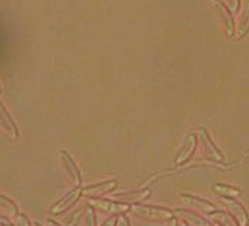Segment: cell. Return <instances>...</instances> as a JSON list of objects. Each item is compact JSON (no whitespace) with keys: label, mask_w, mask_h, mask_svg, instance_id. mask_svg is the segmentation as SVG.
I'll use <instances>...</instances> for the list:
<instances>
[{"label":"cell","mask_w":249,"mask_h":226,"mask_svg":"<svg viewBox=\"0 0 249 226\" xmlns=\"http://www.w3.org/2000/svg\"><path fill=\"white\" fill-rule=\"evenodd\" d=\"M220 201L224 206V208L237 220L239 226H248V220H249L248 213L239 201H236L234 198H226V197L221 198Z\"/></svg>","instance_id":"cell-7"},{"label":"cell","mask_w":249,"mask_h":226,"mask_svg":"<svg viewBox=\"0 0 249 226\" xmlns=\"http://www.w3.org/2000/svg\"><path fill=\"white\" fill-rule=\"evenodd\" d=\"M84 226H97L95 208L92 206H85V211H84Z\"/></svg>","instance_id":"cell-16"},{"label":"cell","mask_w":249,"mask_h":226,"mask_svg":"<svg viewBox=\"0 0 249 226\" xmlns=\"http://www.w3.org/2000/svg\"><path fill=\"white\" fill-rule=\"evenodd\" d=\"M134 214L148 220V222H169L175 217V213L170 208H164V207H156V206H142V204H135L131 207Z\"/></svg>","instance_id":"cell-1"},{"label":"cell","mask_w":249,"mask_h":226,"mask_svg":"<svg viewBox=\"0 0 249 226\" xmlns=\"http://www.w3.org/2000/svg\"><path fill=\"white\" fill-rule=\"evenodd\" d=\"M199 135H201V146L204 147L202 151L204 154L211 159V160H215V162H223V154L218 151V149L214 146V143L211 141L210 135L205 132V130H201L199 131Z\"/></svg>","instance_id":"cell-10"},{"label":"cell","mask_w":249,"mask_h":226,"mask_svg":"<svg viewBox=\"0 0 249 226\" xmlns=\"http://www.w3.org/2000/svg\"><path fill=\"white\" fill-rule=\"evenodd\" d=\"M248 226H249V225H248Z\"/></svg>","instance_id":"cell-25"},{"label":"cell","mask_w":249,"mask_h":226,"mask_svg":"<svg viewBox=\"0 0 249 226\" xmlns=\"http://www.w3.org/2000/svg\"><path fill=\"white\" fill-rule=\"evenodd\" d=\"M178 223H179V222H178V219H175V217H173L172 220H169V225H167V226H178Z\"/></svg>","instance_id":"cell-21"},{"label":"cell","mask_w":249,"mask_h":226,"mask_svg":"<svg viewBox=\"0 0 249 226\" xmlns=\"http://www.w3.org/2000/svg\"><path fill=\"white\" fill-rule=\"evenodd\" d=\"M59 160H60V163H62V166H63L66 175L69 176L71 182H72L75 187H81V184H82L81 172H79V169H78L75 160L72 159V156H71L68 151L60 150V151H59Z\"/></svg>","instance_id":"cell-4"},{"label":"cell","mask_w":249,"mask_h":226,"mask_svg":"<svg viewBox=\"0 0 249 226\" xmlns=\"http://www.w3.org/2000/svg\"><path fill=\"white\" fill-rule=\"evenodd\" d=\"M15 223H17V226H34V225L31 223L30 217H28L25 213H19V214L17 216V219H15Z\"/></svg>","instance_id":"cell-17"},{"label":"cell","mask_w":249,"mask_h":226,"mask_svg":"<svg viewBox=\"0 0 249 226\" xmlns=\"http://www.w3.org/2000/svg\"><path fill=\"white\" fill-rule=\"evenodd\" d=\"M0 130H2L12 141L18 140V137H19L17 122L11 116V113L8 112V109L5 107V104L2 101H0Z\"/></svg>","instance_id":"cell-5"},{"label":"cell","mask_w":249,"mask_h":226,"mask_svg":"<svg viewBox=\"0 0 249 226\" xmlns=\"http://www.w3.org/2000/svg\"><path fill=\"white\" fill-rule=\"evenodd\" d=\"M116 187H117V182L114 179L104 181V182L94 184V185H89V187L82 188V195L87 197V198H100L101 195H106V194L114 191Z\"/></svg>","instance_id":"cell-8"},{"label":"cell","mask_w":249,"mask_h":226,"mask_svg":"<svg viewBox=\"0 0 249 226\" xmlns=\"http://www.w3.org/2000/svg\"><path fill=\"white\" fill-rule=\"evenodd\" d=\"M195 147H196V138H195V135H188L186 141L183 143L182 150L176 156V165H183L185 162H188L191 159V156L194 154Z\"/></svg>","instance_id":"cell-13"},{"label":"cell","mask_w":249,"mask_h":226,"mask_svg":"<svg viewBox=\"0 0 249 226\" xmlns=\"http://www.w3.org/2000/svg\"><path fill=\"white\" fill-rule=\"evenodd\" d=\"M46 226H62V225L57 223V222H54V220H52V219H47L46 220Z\"/></svg>","instance_id":"cell-20"},{"label":"cell","mask_w":249,"mask_h":226,"mask_svg":"<svg viewBox=\"0 0 249 226\" xmlns=\"http://www.w3.org/2000/svg\"><path fill=\"white\" fill-rule=\"evenodd\" d=\"M89 206H92L97 211L107 214V216H122L126 213L131 207L129 204L119 203V201H111V200H104V198H89Z\"/></svg>","instance_id":"cell-2"},{"label":"cell","mask_w":249,"mask_h":226,"mask_svg":"<svg viewBox=\"0 0 249 226\" xmlns=\"http://www.w3.org/2000/svg\"><path fill=\"white\" fill-rule=\"evenodd\" d=\"M151 195V189L145 188V189H140V191H132V192H123V194H117L114 195L116 200L119 203H124V204H129V206H135L140 204L142 201H145L147 198H150Z\"/></svg>","instance_id":"cell-9"},{"label":"cell","mask_w":249,"mask_h":226,"mask_svg":"<svg viewBox=\"0 0 249 226\" xmlns=\"http://www.w3.org/2000/svg\"><path fill=\"white\" fill-rule=\"evenodd\" d=\"M180 220L186 222L189 226H213L207 219H204L201 214L195 213V211H191L188 208H180V210H176L175 213Z\"/></svg>","instance_id":"cell-11"},{"label":"cell","mask_w":249,"mask_h":226,"mask_svg":"<svg viewBox=\"0 0 249 226\" xmlns=\"http://www.w3.org/2000/svg\"><path fill=\"white\" fill-rule=\"evenodd\" d=\"M213 222L218 226H239L237 220L230 214V213H226V211H214L210 214Z\"/></svg>","instance_id":"cell-14"},{"label":"cell","mask_w":249,"mask_h":226,"mask_svg":"<svg viewBox=\"0 0 249 226\" xmlns=\"http://www.w3.org/2000/svg\"><path fill=\"white\" fill-rule=\"evenodd\" d=\"M82 197V188L81 187H75L72 191H69L66 195H63L56 204H53V207L50 208L52 214H62L66 210H69L79 198Z\"/></svg>","instance_id":"cell-6"},{"label":"cell","mask_w":249,"mask_h":226,"mask_svg":"<svg viewBox=\"0 0 249 226\" xmlns=\"http://www.w3.org/2000/svg\"><path fill=\"white\" fill-rule=\"evenodd\" d=\"M19 214L18 206L14 200H11L9 197L0 194V216H5L9 219H17V216Z\"/></svg>","instance_id":"cell-12"},{"label":"cell","mask_w":249,"mask_h":226,"mask_svg":"<svg viewBox=\"0 0 249 226\" xmlns=\"http://www.w3.org/2000/svg\"><path fill=\"white\" fill-rule=\"evenodd\" d=\"M180 203L191 211H195L198 214H211L215 211L213 203L194 197V195H188V194H182L180 195Z\"/></svg>","instance_id":"cell-3"},{"label":"cell","mask_w":249,"mask_h":226,"mask_svg":"<svg viewBox=\"0 0 249 226\" xmlns=\"http://www.w3.org/2000/svg\"><path fill=\"white\" fill-rule=\"evenodd\" d=\"M117 223H119V226H131L129 219H128V217H124V216H122V217L117 220Z\"/></svg>","instance_id":"cell-19"},{"label":"cell","mask_w":249,"mask_h":226,"mask_svg":"<svg viewBox=\"0 0 249 226\" xmlns=\"http://www.w3.org/2000/svg\"><path fill=\"white\" fill-rule=\"evenodd\" d=\"M178 226H189V225H188L186 222H183V220H180V222L178 223Z\"/></svg>","instance_id":"cell-22"},{"label":"cell","mask_w":249,"mask_h":226,"mask_svg":"<svg viewBox=\"0 0 249 226\" xmlns=\"http://www.w3.org/2000/svg\"><path fill=\"white\" fill-rule=\"evenodd\" d=\"M117 220H119L117 217L111 216V217H108V219H107L101 226H116V225H117Z\"/></svg>","instance_id":"cell-18"},{"label":"cell","mask_w":249,"mask_h":226,"mask_svg":"<svg viewBox=\"0 0 249 226\" xmlns=\"http://www.w3.org/2000/svg\"><path fill=\"white\" fill-rule=\"evenodd\" d=\"M2 93H3V90H2V85H0V95H2Z\"/></svg>","instance_id":"cell-23"},{"label":"cell","mask_w":249,"mask_h":226,"mask_svg":"<svg viewBox=\"0 0 249 226\" xmlns=\"http://www.w3.org/2000/svg\"><path fill=\"white\" fill-rule=\"evenodd\" d=\"M213 191L220 195V197H226V198H233V197H237L240 194V189L237 188H233L230 185H224V184H217L213 187Z\"/></svg>","instance_id":"cell-15"},{"label":"cell","mask_w":249,"mask_h":226,"mask_svg":"<svg viewBox=\"0 0 249 226\" xmlns=\"http://www.w3.org/2000/svg\"><path fill=\"white\" fill-rule=\"evenodd\" d=\"M34 226H43L41 223H34Z\"/></svg>","instance_id":"cell-24"}]
</instances>
